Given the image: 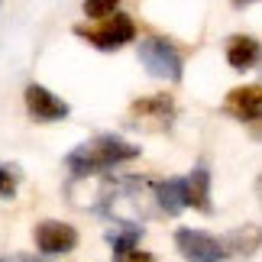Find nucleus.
Returning <instances> with one entry per match:
<instances>
[{"label":"nucleus","instance_id":"obj_1","mask_svg":"<svg viewBox=\"0 0 262 262\" xmlns=\"http://www.w3.org/2000/svg\"><path fill=\"white\" fill-rule=\"evenodd\" d=\"M139 156V146L133 143H123L117 136H100L94 143H84L68 152L65 165L75 178H91L100 168H110V165H120V162H129V159Z\"/></svg>","mask_w":262,"mask_h":262},{"label":"nucleus","instance_id":"obj_2","mask_svg":"<svg viewBox=\"0 0 262 262\" xmlns=\"http://www.w3.org/2000/svg\"><path fill=\"white\" fill-rule=\"evenodd\" d=\"M75 36H81L84 42H91L100 52H114V49H123L126 42L136 39V23L129 19L126 13H110L97 23H88V26H75Z\"/></svg>","mask_w":262,"mask_h":262},{"label":"nucleus","instance_id":"obj_3","mask_svg":"<svg viewBox=\"0 0 262 262\" xmlns=\"http://www.w3.org/2000/svg\"><path fill=\"white\" fill-rule=\"evenodd\" d=\"M139 62L152 78H162V81H181V52L165 42V39H143L139 42Z\"/></svg>","mask_w":262,"mask_h":262},{"label":"nucleus","instance_id":"obj_4","mask_svg":"<svg viewBox=\"0 0 262 262\" xmlns=\"http://www.w3.org/2000/svg\"><path fill=\"white\" fill-rule=\"evenodd\" d=\"M175 246L188 262H224L227 259V246L217 236L204 233V230H191V227H178L175 230Z\"/></svg>","mask_w":262,"mask_h":262},{"label":"nucleus","instance_id":"obj_5","mask_svg":"<svg viewBox=\"0 0 262 262\" xmlns=\"http://www.w3.org/2000/svg\"><path fill=\"white\" fill-rule=\"evenodd\" d=\"M33 243L46 256L72 253L78 246V230L72 224H62V220H42V224L33 227Z\"/></svg>","mask_w":262,"mask_h":262},{"label":"nucleus","instance_id":"obj_6","mask_svg":"<svg viewBox=\"0 0 262 262\" xmlns=\"http://www.w3.org/2000/svg\"><path fill=\"white\" fill-rule=\"evenodd\" d=\"M26 110H29L33 120H39V123H55V120H65L72 114V107L42 84H29L26 88Z\"/></svg>","mask_w":262,"mask_h":262},{"label":"nucleus","instance_id":"obj_7","mask_svg":"<svg viewBox=\"0 0 262 262\" xmlns=\"http://www.w3.org/2000/svg\"><path fill=\"white\" fill-rule=\"evenodd\" d=\"M129 117H133L136 123L152 126V129H165V126H172V120H175V100L168 94L133 100V104H129Z\"/></svg>","mask_w":262,"mask_h":262},{"label":"nucleus","instance_id":"obj_8","mask_svg":"<svg viewBox=\"0 0 262 262\" xmlns=\"http://www.w3.org/2000/svg\"><path fill=\"white\" fill-rule=\"evenodd\" d=\"M224 110L230 117L243 120V123H256L259 114H262V91L259 84H243V88H233L224 100Z\"/></svg>","mask_w":262,"mask_h":262},{"label":"nucleus","instance_id":"obj_9","mask_svg":"<svg viewBox=\"0 0 262 262\" xmlns=\"http://www.w3.org/2000/svg\"><path fill=\"white\" fill-rule=\"evenodd\" d=\"M185 201H188V207L210 214V172L204 165H198L194 172L185 178Z\"/></svg>","mask_w":262,"mask_h":262},{"label":"nucleus","instance_id":"obj_10","mask_svg":"<svg viewBox=\"0 0 262 262\" xmlns=\"http://www.w3.org/2000/svg\"><path fill=\"white\" fill-rule=\"evenodd\" d=\"M227 62L233 72H246L259 62V42L253 36H230L227 42Z\"/></svg>","mask_w":262,"mask_h":262},{"label":"nucleus","instance_id":"obj_11","mask_svg":"<svg viewBox=\"0 0 262 262\" xmlns=\"http://www.w3.org/2000/svg\"><path fill=\"white\" fill-rule=\"evenodd\" d=\"M156 201H159V207H162L168 217H178L181 210L188 207V201H185V178L159 181V185H156Z\"/></svg>","mask_w":262,"mask_h":262},{"label":"nucleus","instance_id":"obj_12","mask_svg":"<svg viewBox=\"0 0 262 262\" xmlns=\"http://www.w3.org/2000/svg\"><path fill=\"white\" fill-rule=\"evenodd\" d=\"M139 239H143V227L129 224L123 230H117V233H110V246H114V256L117 253H126V249H133Z\"/></svg>","mask_w":262,"mask_h":262},{"label":"nucleus","instance_id":"obj_13","mask_svg":"<svg viewBox=\"0 0 262 262\" xmlns=\"http://www.w3.org/2000/svg\"><path fill=\"white\" fill-rule=\"evenodd\" d=\"M16 185H19V168L16 165H0V198L13 201L16 198Z\"/></svg>","mask_w":262,"mask_h":262},{"label":"nucleus","instance_id":"obj_14","mask_svg":"<svg viewBox=\"0 0 262 262\" xmlns=\"http://www.w3.org/2000/svg\"><path fill=\"white\" fill-rule=\"evenodd\" d=\"M120 7V0H84V13L91 19H104Z\"/></svg>","mask_w":262,"mask_h":262},{"label":"nucleus","instance_id":"obj_15","mask_svg":"<svg viewBox=\"0 0 262 262\" xmlns=\"http://www.w3.org/2000/svg\"><path fill=\"white\" fill-rule=\"evenodd\" d=\"M114 262H156L152 259V253H143V249H126V253H117L114 256Z\"/></svg>","mask_w":262,"mask_h":262},{"label":"nucleus","instance_id":"obj_16","mask_svg":"<svg viewBox=\"0 0 262 262\" xmlns=\"http://www.w3.org/2000/svg\"><path fill=\"white\" fill-rule=\"evenodd\" d=\"M13 262H46V259H39L33 253H19V256H13Z\"/></svg>","mask_w":262,"mask_h":262},{"label":"nucleus","instance_id":"obj_17","mask_svg":"<svg viewBox=\"0 0 262 262\" xmlns=\"http://www.w3.org/2000/svg\"><path fill=\"white\" fill-rule=\"evenodd\" d=\"M230 4H233V7H239V10H243V7H249V4H256V0H230Z\"/></svg>","mask_w":262,"mask_h":262},{"label":"nucleus","instance_id":"obj_18","mask_svg":"<svg viewBox=\"0 0 262 262\" xmlns=\"http://www.w3.org/2000/svg\"><path fill=\"white\" fill-rule=\"evenodd\" d=\"M0 262H7V259H0Z\"/></svg>","mask_w":262,"mask_h":262}]
</instances>
